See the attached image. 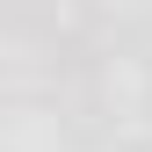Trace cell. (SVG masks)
<instances>
[{
    "label": "cell",
    "mask_w": 152,
    "mask_h": 152,
    "mask_svg": "<svg viewBox=\"0 0 152 152\" xmlns=\"http://www.w3.org/2000/svg\"><path fill=\"white\" fill-rule=\"evenodd\" d=\"M58 22H65V0H0V36H7V44L44 51L51 36H58Z\"/></svg>",
    "instance_id": "6da1fadb"
},
{
    "label": "cell",
    "mask_w": 152,
    "mask_h": 152,
    "mask_svg": "<svg viewBox=\"0 0 152 152\" xmlns=\"http://www.w3.org/2000/svg\"><path fill=\"white\" fill-rule=\"evenodd\" d=\"M65 145H72V152L116 145V116H109V102H102V80H94V87H72V109H65Z\"/></svg>",
    "instance_id": "7a4b0ae2"
},
{
    "label": "cell",
    "mask_w": 152,
    "mask_h": 152,
    "mask_svg": "<svg viewBox=\"0 0 152 152\" xmlns=\"http://www.w3.org/2000/svg\"><path fill=\"white\" fill-rule=\"evenodd\" d=\"M65 15H72V29H94V36H109L123 22V0H65Z\"/></svg>",
    "instance_id": "3957f363"
},
{
    "label": "cell",
    "mask_w": 152,
    "mask_h": 152,
    "mask_svg": "<svg viewBox=\"0 0 152 152\" xmlns=\"http://www.w3.org/2000/svg\"><path fill=\"white\" fill-rule=\"evenodd\" d=\"M116 44H123L138 65H152V7H138V15H130V22L116 29Z\"/></svg>",
    "instance_id": "277c9868"
},
{
    "label": "cell",
    "mask_w": 152,
    "mask_h": 152,
    "mask_svg": "<svg viewBox=\"0 0 152 152\" xmlns=\"http://www.w3.org/2000/svg\"><path fill=\"white\" fill-rule=\"evenodd\" d=\"M116 152H152V130H138V138H123Z\"/></svg>",
    "instance_id": "5b68a950"
},
{
    "label": "cell",
    "mask_w": 152,
    "mask_h": 152,
    "mask_svg": "<svg viewBox=\"0 0 152 152\" xmlns=\"http://www.w3.org/2000/svg\"><path fill=\"white\" fill-rule=\"evenodd\" d=\"M145 102H152V65H145Z\"/></svg>",
    "instance_id": "8992f818"
},
{
    "label": "cell",
    "mask_w": 152,
    "mask_h": 152,
    "mask_svg": "<svg viewBox=\"0 0 152 152\" xmlns=\"http://www.w3.org/2000/svg\"><path fill=\"white\" fill-rule=\"evenodd\" d=\"M0 116H7V94H0Z\"/></svg>",
    "instance_id": "52a82bcc"
}]
</instances>
